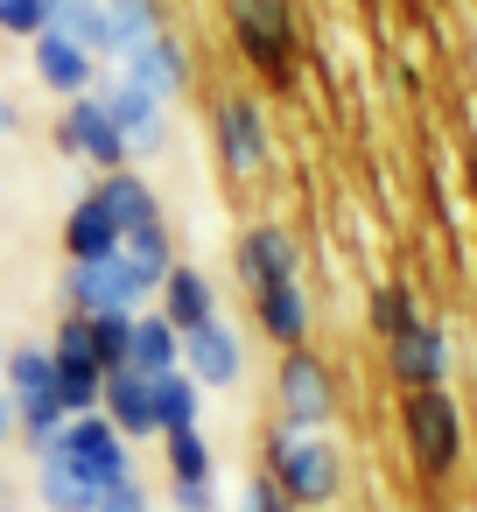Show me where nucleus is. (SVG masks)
<instances>
[{"label":"nucleus","mask_w":477,"mask_h":512,"mask_svg":"<svg viewBox=\"0 0 477 512\" xmlns=\"http://www.w3.org/2000/svg\"><path fill=\"white\" fill-rule=\"evenodd\" d=\"M267 477L288 491L295 512H316V505H330V498L344 491V456H337L330 435H316V428H281V421H274V435H267Z\"/></svg>","instance_id":"obj_1"},{"label":"nucleus","mask_w":477,"mask_h":512,"mask_svg":"<svg viewBox=\"0 0 477 512\" xmlns=\"http://www.w3.org/2000/svg\"><path fill=\"white\" fill-rule=\"evenodd\" d=\"M400 435L421 477H456L463 463V414L449 400V386H414L400 393Z\"/></svg>","instance_id":"obj_2"},{"label":"nucleus","mask_w":477,"mask_h":512,"mask_svg":"<svg viewBox=\"0 0 477 512\" xmlns=\"http://www.w3.org/2000/svg\"><path fill=\"white\" fill-rule=\"evenodd\" d=\"M239 57L267 78V85H295V0H232L225 8Z\"/></svg>","instance_id":"obj_3"},{"label":"nucleus","mask_w":477,"mask_h":512,"mask_svg":"<svg viewBox=\"0 0 477 512\" xmlns=\"http://www.w3.org/2000/svg\"><path fill=\"white\" fill-rule=\"evenodd\" d=\"M148 302H155V288L127 267V253L64 267V316H141Z\"/></svg>","instance_id":"obj_4"},{"label":"nucleus","mask_w":477,"mask_h":512,"mask_svg":"<svg viewBox=\"0 0 477 512\" xmlns=\"http://www.w3.org/2000/svg\"><path fill=\"white\" fill-rule=\"evenodd\" d=\"M274 407H281V428H316V435H330V421H337V372H330L309 344L281 351V365H274Z\"/></svg>","instance_id":"obj_5"},{"label":"nucleus","mask_w":477,"mask_h":512,"mask_svg":"<svg viewBox=\"0 0 477 512\" xmlns=\"http://www.w3.org/2000/svg\"><path fill=\"white\" fill-rule=\"evenodd\" d=\"M57 148H64L71 162H85L92 176L134 169V155H127V141H120V127H113V113H106V99H99V85H92L85 99L64 106V120H57Z\"/></svg>","instance_id":"obj_6"},{"label":"nucleus","mask_w":477,"mask_h":512,"mask_svg":"<svg viewBox=\"0 0 477 512\" xmlns=\"http://www.w3.org/2000/svg\"><path fill=\"white\" fill-rule=\"evenodd\" d=\"M64 456H71V470L92 484V498L106 491V484H120V477H134V456H127V435L106 421V414H71L64 421Z\"/></svg>","instance_id":"obj_7"},{"label":"nucleus","mask_w":477,"mask_h":512,"mask_svg":"<svg viewBox=\"0 0 477 512\" xmlns=\"http://www.w3.org/2000/svg\"><path fill=\"white\" fill-rule=\"evenodd\" d=\"M232 274H239L246 295H253V288H274V281H302V246H295V232L274 225V218L246 225L239 246H232Z\"/></svg>","instance_id":"obj_8"},{"label":"nucleus","mask_w":477,"mask_h":512,"mask_svg":"<svg viewBox=\"0 0 477 512\" xmlns=\"http://www.w3.org/2000/svg\"><path fill=\"white\" fill-rule=\"evenodd\" d=\"M211 127H218V155H225L232 176H260L274 162V127H267V106L260 99H225L211 113Z\"/></svg>","instance_id":"obj_9"},{"label":"nucleus","mask_w":477,"mask_h":512,"mask_svg":"<svg viewBox=\"0 0 477 512\" xmlns=\"http://www.w3.org/2000/svg\"><path fill=\"white\" fill-rule=\"evenodd\" d=\"M386 372L400 379V393L442 386V379H449V330L428 323V316H414L400 337H386Z\"/></svg>","instance_id":"obj_10"},{"label":"nucleus","mask_w":477,"mask_h":512,"mask_svg":"<svg viewBox=\"0 0 477 512\" xmlns=\"http://www.w3.org/2000/svg\"><path fill=\"white\" fill-rule=\"evenodd\" d=\"M183 372H190L204 393H211V386H239V379H246V344H239V330H232L225 316L183 330Z\"/></svg>","instance_id":"obj_11"},{"label":"nucleus","mask_w":477,"mask_h":512,"mask_svg":"<svg viewBox=\"0 0 477 512\" xmlns=\"http://www.w3.org/2000/svg\"><path fill=\"white\" fill-rule=\"evenodd\" d=\"M29 64H36L43 92H57V99H85V92L99 85V57H92V50H78V43H71V36H57V29H43V36L29 43Z\"/></svg>","instance_id":"obj_12"},{"label":"nucleus","mask_w":477,"mask_h":512,"mask_svg":"<svg viewBox=\"0 0 477 512\" xmlns=\"http://www.w3.org/2000/svg\"><path fill=\"white\" fill-rule=\"evenodd\" d=\"M120 78H127L134 92H148V99L169 106V99L190 85V50H183L176 36H155V43H141V50L120 57Z\"/></svg>","instance_id":"obj_13"},{"label":"nucleus","mask_w":477,"mask_h":512,"mask_svg":"<svg viewBox=\"0 0 477 512\" xmlns=\"http://www.w3.org/2000/svg\"><path fill=\"white\" fill-rule=\"evenodd\" d=\"M99 414H106L127 442H155V379H141L134 365L106 372V386H99Z\"/></svg>","instance_id":"obj_14"},{"label":"nucleus","mask_w":477,"mask_h":512,"mask_svg":"<svg viewBox=\"0 0 477 512\" xmlns=\"http://www.w3.org/2000/svg\"><path fill=\"white\" fill-rule=\"evenodd\" d=\"M99 99H106V113H113V127H120L127 155H155V148H162V99L134 92L127 78H99Z\"/></svg>","instance_id":"obj_15"},{"label":"nucleus","mask_w":477,"mask_h":512,"mask_svg":"<svg viewBox=\"0 0 477 512\" xmlns=\"http://www.w3.org/2000/svg\"><path fill=\"white\" fill-rule=\"evenodd\" d=\"M253 323H260V337H267V344H281V351L309 344V288H302V281L253 288Z\"/></svg>","instance_id":"obj_16"},{"label":"nucleus","mask_w":477,"mask_h":512,"mask_svg":"<svg viewBox=\"0 0 477 512\" xmlns=\"http://www.w3.org/2000/svg\"><path fill=\"white\" fill-rule=\"evenodd\" d=\"M155 309H162L176 330H197V323H211V316H218V288H211V274H204V267L176 260V267H169V281L155 288Z\"/></svg>","instance_id":"obj_17"},{"label":"nucleus","mask_w":477,"mask_h":512,"mask_svg":"<svg viewBox=\"0 0 477 512\" xmlns=\"http://www.w3.org/2000/svg\"><path fill=\"white\" fill-rule=\"evenodd\" d=\"M92 197L106 204V218L120 225V239L162 218V204H155V183H148V176H134V169H113V176H99V183H92Z\"/></svg>","instance_id":"obj_18"},{"label":"nucleus","mask_w":477,"mask_h":512,"mask_svg":"<svg viewBox=\"0 0 477 512\" xmlns=\"http://www.w3.org/2000/svg\"><path fill=\"white\" fill-rule=\"evenodd\" d=\"M36 491H43V512H92V505H99L92 484L71 470L64 442H43V449H36Z\"/></svg>","instance_id":"obj_19"},{"label":"nucleus","mask_w":477,"mask_h":512,"mask_svg":"<svg viewBox=\"0 0 477 512\" xmlns=\"http://www.w3.org/2000/svg\"><path fill=\"white\" fill-rule=\"evenodd\" d=\"M127 365H134L141 379H162V372H176V365H183V330H176L162 309H155V316L141 309V316H134V351H127Z\"/></svg>","instance_id":"obj_20"},{"label":"nucleus","mask_w":477,"mask_h":512,"mask_svg":"<svg viewBox=\"0 0 477 512\" xmlns=\"http://www.w3.org/2000/svg\"><path fill=\"white\" fill-rule=\"evenodd\" d=\"M64 253L71 260H106V253H120V225L106 218V204L85 190L78 204H71V218H64Z\"/></svg>","instance_id":"obj_21"},{"label":"nucleus","mask_w":477,"mask_h":512,"mask_svg":"<svg viewBox=\"0 0 477 512\" xmlns=\"http://www.w3.org/2000/svg\"><path fill=\"white\" fill-rule=\"evenodd\" d=\"M50 29L71 36L92 57H113V15H106V0H50Z\"/></svg>","instance_id":"obj_22"},{"label":"nucleus","mask_w":477,"mask_h":512,"mask_svg":"<svg viewBox=\"0 0 477 512\" xmlns=\"http://www.w3.org/2000/svg\"><path fill=\"white\" fill-rule=\"evenodd\" d=\"M0 386H8V400H43V393H57V358H50V344H8V372H0Z\"/></svg>","instance_id":"obj_23"},{"label":"nucleus","mask_w":477,"mask_h":512,"mask_svg":"<svg viewBox=\"0 0 477 512\" xmlns=\"http://www.w3.org/2000/svg\"><path fill=\"white\" fill-rule=\"evenodd\" d=\"M197 414H204V386L176 365V372H162L155 379V435H169V428H197Z\"/></svg>","instance_id":"obj_24"},{"label":"nucleus","mask_w":477,"mask_h":512,"mask_svg":"<svg viewBox=\"0 0 477 512\" xmlns=\"http://www.w3.org/2000/svg\"><path fill=\"white\" fill-rule=\"evenodd\" d=\"M106 15H113V57H127V50H141V43L169 36L162 0H106Z\"/></svg>","instance_id":"obj_25"},{"label":"nucleus","mask_w":477,"mask_h":512,"mask_svg":"<svg viewBox=\"0 0 477 512\" xmlns=\"http://www.w3.org/2000/svg\"><path fill=\"white\" fill-rule=\"evenodd\" d=\"M120 253H127V267L148 281V288H162L169 281V267H176V239H169V225L155 218V225H141V232H127L120 239Z\"/></svg>","instance_id":"obj_26"},{"label":"nucleus","mask_w":477,"mask_h":512,"mask_svg":"<svg viewBox=\"0 0 477 512\" xmlns=\"http://www.w3.org/2000/svg\"><path fill=\"white\" fill-rule=\"evenodd\" d=\"M155 442H162V463H169V477H190V484H218L211 442H204L197 428H169V435H155Z\"/></svg>","instance_id":"obj_27"},{"label":"nucleus","mask_w":477,"mask_h":512,"mask_svg":"<svg viewBox=\"0 0 477 512\" xmlns=\"http://www.w3.org/2000/svg\"><path fill=\"white\" fill-rule=\"evenodd\" d=\"M414 316H421V309H414V288H407V281H379V288H372V302H365V323H372V337H379V344H386V337H400Z\"/></svg>","instance_id":"obj_28"},{"label":"nucleus","mask_w":477,"mask_h":512,"mask_svg":"<svg viewBox=\"0 0 477 512\" xmlns=\"http://www.w3.org/2000/svg\"><path fill=\"white\" fill-rule=\"evenodd\" d=\"M64 421H71V414H64V400H57V393H43V400H15V428H22L29 456H36L43 442H57V435H64Z\"/></svg>","instance_id":"obj_29"},{"label":"nucleus","mask_w":477,"mask_h":512,"mask_svg":"<svg viewBox=\"0 0 477 512\" xmlns=\"http://www.w3.org/2000/svg\"><path fill=\"white\" fill-rule=\"evenodd\" d=\"M43 29H50V0H0V36L36 43Z\"/></svg>","instance_id":"obj_30"},{"label":"nucleus","mask_w":477,"mask_h":512,"mask_svg":"<svg viewBox=\"0 0 477 512\" xmlns=\"http://www.w3.org/2000/svg\"><path fill=\"white\" fill-rule=\"evenodd\" d=\"M239 512H295V505H288V491H281L267 470H253V477L239 484Z\"/></svg>","instance_id":"obj_31"},{"label":"nucleus","mask_w":477,"mask_h":512,"mask_svg":"<svg viewBox=\"0 0 477 512\" xmlns=\"http://www.w3.org/2000/svg\"><path fill=\"white\" fill-rule=\"evenodd\" d=\"M92 512H155V498H148V484L141 477H120V484H106L99 491V505Z\"/></svg>","instance_id":"obj_32"},{"label":"nucleus","mask_w":477,"mask_h":512,"mask_svg":"<svg viewBox=\"0 0 477 512\" xmlns=\"http://www.w3.org/2000/svg\"><path fill=\"white\" fill-rule=\"evenodd\" d=\"M169 512H218V484H190V477H169Z\"/></svg>","instance_id":"obj_33"},{"label":"nucleus","mask_w":477,"mask_h":512,"mask_svg":"<svg viewBox=\"0 0 477 512\" xmlns=\"http://www.w3.org/2000/svg\"><path fill=\"white\" fill-rule=\"evenodd\" d=\"M0 134H15V99L0 92Z\"/></svg>","instance_id":"obj_34"},{"label":"nucleus","mask_w":477,"mask_h":512,"mask_svg":"<svg viewBox=\"0 0 477 512\" xmlns=\"http://www.w3.org/2000/svg\"><path fill=\"white\" fill-rule=\"evenodd\" d=\"M8 428H15V400H0V442H8Z\"/></svg>","instance_id":"obj_35"},{"label":"nucleus","mask_w":477,"mask_h":512,"mask_svg":"<svg viewBox=\"0 0 477 512\" xmlns=\"http://www.w3.org/2000/svg\"><path fill=\"white\" fill-rule=\"evenodd\" d=\"M463 169H470V197H477V148H470V162H463Z\"/></svg>","instance_id":"obj_36"},{"label":"nucleus","mask_w":477,"mask_h":512,"mask_svg":"<svg viewBox=\"0 0 477 512\" xmlns=\"http://www.w3.org/2000/svg\"><path fill=\"white\" fill-rule=\"evenodd\" d=\"M0 372H8V344H0Z\"/></svg>","instance_id":"obj_37"},{"label":"nucleus","mask_w":477,"mask_h":512,"mask_svg":"<svg viewBox=\"0 0 477 512\" xmlns=\"http://www.w3.org/2000/svg\"><path fill=\"white\" fill-rule=\"evenodd\" d=\"M0 512H15V505H0Z\"/></svg>","instance_id":"obj_38"}]
</instances>
